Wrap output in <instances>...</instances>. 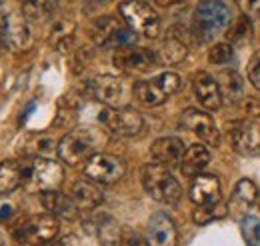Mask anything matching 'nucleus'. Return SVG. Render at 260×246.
Listing matches in <instances>:
<instances>
[{
  "label": "nucleus",
  "instance_id": "nucleus-12",
  "mask_svg": "<svg viewBox=\"0 0 260 246\" xmlns=\"http://www.w3.org/2000/svg\"><path fill=\"white\" fill-rule=\"evenodd\" d=\"M114 66L122 72H128V74H138V72H148L150 68H154L158 64L156 58V52L150 50V48H144V46H124V48H118L114 52Z\"/></svg>",
  "mask_w": 260,
  "mask_h": 246
},
{
  "label": "nucleus",
  "instance_id": "nucleus-35",
  "mask_svg": "<svg viewBox=\"0 0 260 246\" xmlns=\"http://www.w3.org/2000/svg\"><path fill=\"white\" fill-rule=\"evenodd\" d=\"M238 6L242 10V14H246V16L260 14V0H238Z\"/></svg>",
  "mask_w": 260,
  "mask_h": 246
},
{
  "label": "nucleus",
  "instance_id": "nucleus-41",
  "mask_svg": "<svg viewBox=\"0 0 260 246\" xmlns=\"http://www.w3.org/2000/svg\"><path fill=\"white\" fill-rule=\"evenodd\" d=\"M256 202H258V208H260V192H258V200H256Z\"/></svg>",
  "mask_w": 260,
  "mask_h": 246
},
{
  "label": "nucleus",
  "instance_id": "nucleus-7",
  "mask_svg": "<svg viewBox=\"0 0 260 246\" xmlns=\"http://www.w3.org/2000/svg\"><path fill=\"white\" fill-rule=\"evenodd\" d=\"M118 12L122 20L128 24L136 34L146 38H156L160 32V18L156 10L142 0H122L118 4Z\"/></svg>",
  "mask_w": 260,
  "mask_h": 246
},
{
  "label": "nucleus",
  "instance_id": "nucleus-39",
  "mask_svg": "<svg viewBox=\"0 0 260 246\" xmlns=\"http://www.w3.org/2000/svg\"><path fill=\"white\" fill-rule=\"evenodd\" d=\"M6 22H8V16H4V14L0 12V40H2V36H4V30H6Z\"/></svg>",
  "mask_w": 260,
  "mask_h": 246
},
{
  "label": "nucleus",
  "instance_id": "nucleus-26",
  "mask_svg": "<svg viewBox=\"0 0 260 246\" xmlns=\"http://www.w3.org/2000/svg\"><path fill=\"white\" fill-rule=\"evenodd\" d=\"M256 200H258L256 184L248 178H240L234 186V192H232V204H236L240 210H244V208L252 206Z\"/></svg>",
  "mask_w": 260,
  "mask_h": 246
},
{
  "label": "nucleus",
  "instance_id": "nucleus-18",
  "mask_svg": "<svg viewBox=\"0 0 260 246\" xmlns=\"http://www.w3.org/2000/svg\"><path fill=\"white\" fill-rule=\"evenodd\" d=\"M220 180L214 174H198L190 186V200L196 206H214L220 202Z\"/></svg>",
  "mask_w": 260,
  "mask_h": 246
},
{
  "label": "nucleus",
  "instance_id": "nucleus-4",
  "mask_svg": "<svg viewBox=\"0 0 260 246\" xmlns=\"http://www.w3.org/2000/svg\"><path fill=\"white\" fill-rule=\"evenodd\" d=\"M90 38L94 40V44L102 48H124L134 44L136 32L130 28L128 24L112 14L106 16H98L90 26Z\"/></svg>",
  "mask_w": 260,
  "mask_h": 246
},
{
  "label": "nucleus",
  "instance_id": "nucleus-16",
  "mask_svg": "<svg viewBox=\"0 0 260 246\" xmlns=\"http://www.w3.org/2000/svg\"><path fill=\"white\" fill-rule=\"evenodd\" d=\"M178 232L174 220L164 212L150 216L146 226V244L148 246H176Z\"/></svg>",
  "mask_w": 260,
  "mask_h": 246
},
{
  "label": "nucleus",
  "instance_id": "nucleus-10",
  "mask_svg": "<svg viewBox=\"0 0 260 246\" xmlns=\"http://www.w3.org/2000/svg\"><path fill=\"white\" fill-rule=\"evenodd\" d=\"M124 172H126L124 160L114 154L98 152L92 158H88L84 166V176L98 184H114L124 176Z\"/></svg>",
  "mask_w": 260,
  "mask_h": 246
},
{
  "label": "nucleus",
  "instance_id": "nucleus-40",
  "mask_svg": "<svg viewBox=\"0 0 260 246\" xmlns=\"http://www.w3.org/2000/svg\"><path fill=\"white\" fill-rule=\"evenodd\" d=\"M68 240L70 238H66V240H52V242H48V244L44 246H68Z\"/></svg>",
  "mask_w": 260,
  "mask_h": 246
},
{
  "label": "nucleus",
  "instance_id": "nucleus-28",
  "mask_svg": "<svg viewBox=\"0 0 260 246\" xmlns=\"http://www.w3.org/2000/svg\"><path fill=\"white\" fill-rule=\"evenodd\" d=\"M72 36H74V24L68 20H58L50 34V44L56 50H66L72 44Z\"/></svg>",
  "mask_w": 260,
  "mask_h": 246
},
{
  "label": "nucleus",
  "instance_id": "nucleus-9",
  "mask_svg": "<svg viewBox=\"0 0 260 246\" xmlns=\"http://www.w3.org/2000/svg\"><path fill=\"white\" fill-rule=\"evenodd\" d=\"M98 120L108 132H112L116 136H136L144 128V120H142L140 112H136L130 106H118V108L106 106L98 114Z\"/></svg>",
  "mask_w": 260,
  "mask_h": 246
},
{
  "label": "nucleus",
  "instance_id": "nucleus-2",
  "mask_svg": "<svg viewBox=\"0 0 260 246\" xmlns=\"http://www.w3.org/2000/svg\"><path fill=\"white\" fill-rule=\"evenodd\" d=\"M232 22V10L222 0H200L192 12V34L200 42L214 40Z\"/></svg>",
  "mask_w": 260,
  "mask_h": 246
},
{
  "label": "nucleus",
  "instance_id": "nucleus-15",
  "mask_svg": "<svg viewBox=\"0 0 260 246\" xmlns=\"http://www.w3.org/2000/svg\"><path fill=\"white\" fill-rule=\"evenodd\" d=\"M2 42L12 50V52H22L28 50L34 42V32L30 26V20L22 14H10L6 22V30L2 36Z\"/></svg>",
  "mask_w": 260,
  "mask_h": 246
},
{
  "label": "nucleus",
  "instance_id": "nucleus-14",
  "mask_svg": "<svg viewBox=\"0 0 260 246\" xmlns=\"http://www.w3.org/2000/svg\"><path fill=\"white\" fill-rule=\"evenodd\" d=\"M230 146L242 156L260 152V126L254 120H240L230 130Z\"/></svg>",
  "mask_w": 260,
  "mask_h": 246
},
{
  "label": "nucleus",
  "instance_id": "nucleus-34",
  "mask_svg": "<svg viewBox=\"0 0 260 246\" xmlns=\"http://www.w3.org/2000/svg\"><path fill=\"white\" fill-rule=\"evenodd\" d=\"M248 80L256 90H260V50L254 52V56L248 62Z\"/></svg>",
  "mask_w": 260,
  "mask_h": 246
},
{
  "label": "nucleus",
  "instance_id": "nucleus-37",
  "mask_svg": "<svg viewBox=\"0 0 260 246\" xmlns=\"http://www.w3.org/2000/svg\"><path fill=\"white\" fill-rule=\"evenodd\" d=\"M244 110L248 112L250 118H260V102L258 100H246V102H244Z\"/></svg>",
  "mask_w": 260,
  "mask_h": 246
},
{
  "label": "nucleus",
  "instance_id": "nucleus-36",
  "mask_svg": "<svg viewBox=\"0 0 260 246\" xmlns=\"http://www.w3.org/2000/svg\"><path fill=\"white\" fill-rule=\"evenodd\" d=\"M120 246H148L146 244V240H142L136 232H122V238H120Z\"/></svg>",
  "mask_w": 260,
  "mask_h": 246
},
{
  "label": "nucleus",
  "instance_id": "nucleus-13",
  "mask_svg": "<svg viewBox=\"0 0 260 246\" xmlns=\"http://www.w3.org/2000/svg\"><path fill=\"white\" fill-rule=\"evenodd\" d=\"M180 124L186 130H190L192 134H196L204 144L218 146L220 134H218V128H216V124H214L212 116L208 112H202V110H196V108H188V110L182 112Z\"/></svg>",
  "mask_w": 260,
  "mask_h": 246
},
{
  "label": "nucleus",
  "instance_id": "nucleus-22",
  "mask_svg": "<svg viewBox=\"0 0 260 246\" xmlns=\"http://www.w3.org/2000/svg\"><path fill=\"white\" fill-rule=\"evenodd\" d=\"M40 202L42 206L54 216H60V218H76L78 216V206L74 204V200L70 198V194H62L58 190H46V192H40Z\"/></svg>",
  "mask_w": 260,
  "mask_h": 246
},
{
  "label": "nucleus",
  "instance_id": "nucleus-17",
  "mask_svg": "<svg viewBox=\"0 0 260 246\" xmlns=\"http://www.w3.org/2000/svg\"><path fill=\"white\" fill-rule=\"evenodd\" d=\"M184 142L176 136H164L152 142L150 146V156L156 164H162L166 168L180 166V160L184 156Z\"/></svg>",
  "mask_w": 260,
  "mask_h": 246
},
{
  "label": "nucleus",
  "instance_id": "nucleus-20",
  "mask_svg": "<svg viewBox=\"0 0 260 246\" xmlns=\"http://www.w3.org/2000/svg\"><path fill=\"white\" fill-rule=\"evenodd\" d=\"M26 164H28V158L0 162V194H10L18 186H24Z\"/></svg>",
  "mask_w": 260,
  "mask_h": 246
},
{
  "label": "nucleus",
  "instance_id": "nucleus-29",
  "mask_svg": "<svg viewBox=\"0 0 260 246\" xmlns=\"http://www.w3.org/2000/svg\"><path fill=\"white\" fill-rule=\"evenodd\" d=\"M250 34H252L250 16L240 14V16L226 28V40L228 42H240V40H244V38L250 36Z\"/></svg>",
  "mask_w": 260,
  "mask_h": 246
},
{
  "label": "nucleus",
  "instance_id": "nucleus-33",
  "mask_svg": "<svg viewBox=\"0 0 260 246\" xmlns=\"http://www.w3.org/2000/svg\"><path fill=\"white\" fill-rule=\"evenodd\" d=\"M214 208H216V204H214V206H198L194 210V216H192L196 224H206L208 220H212V218H216V216L226 214V212H216Z\"/></svg>",
  "mask_w": 260,
  "mask_h": 246
},
{
  "label": "nucleus",
  "instance_id": "nucleus-32",
  "mask_svg": "<svg viewBox=\"0 0 260 246\" xmlns=\"http://www.w3.org/2000/svg\"><path fill=\"white\" fill-rule=\"evenodd\" d=\"M242 234L248 246H260V218L258 216H244L242 220Z\"/></svg>",
  "mask_w": 260,
  "mask_h": 246
},
{
  "label": "nucleus",
  "instance_id": "nucleus-21",
  "mask_svg": "<svg viewBox=\"0 0 260 246\" xmlns=\"http://www.w3.org/2000/svg\"><path fill=\"white\" fill-rule=\"evenodd\" d=\"M70 198L78 206V210H94L102 204L104 194L92 180H78L70 188Z\"/></svg>",
  "mask_w": 260,
  "mask_h": 246
},
{
  "label": "nucleus",
  "instance_id": "nucleus-30",
  "mask_svg": "<svg viewBox=\"0 0 260 246\" xmlns=\"http://www.w3.org/2000/svg\"><path fill=\"white\" fill-rule=\"evenodd\" d=\"M98 236H100V244L102 246H120L122 232L116 226V222H112L110 218L98 224Z\"/></svg>",
  "mask_w": 260,
  "mask_h": 246
},
{
  "label": "nucleus",
  "instance_id": "nucleus-27",
  "mask_svg": "<svg viewBox=\"0 0 260 246\" xmlns=\"http://www.w3.org/2000/svg\"><path fill=\"white\" fill-rule=\"evenodd\" d=\"M56 2L58 0H20V6H22V14L30 20H44L46 16L52 14V10L56 8Z\"/></svg>",
  "mask_w": 260,
  "mask_h": 246
},
{
  "label": "nucleus",
  "instance_id": "nucleus-19",
  "mask_svg": "<svg viewBox=\"0 0 260 246\" xmlns=\"http://www.w3.org/2000/svg\"><path fill=\"white\" fill-rule=\"evenodd\" d=\"M192 86H194L196 100L202 104V108H206V110H218L222 106L220 86L214 80V76H210L208 72H198L194 76Z\"/></svg>",
  "mask_w": 260,
  "mask_h": 246
},
{
  "label": "nucleus",
  "instance_id": "nucleus-6",
  "mask_svg": "<svg viewBox=\"0 0 260 246\" xmlns=\"http://www.w3.org/2000/svg\"><path fill=\"white\" fill-rule=\"evenodd\" d=\"M60 224H58V216L50 214H36L30 216L26 220H22L20 224H16L14 228V236L18 242L28 246H44L52 242L58 236Z\"/></svg>",
  "mask_w": 260,
  "mask_h": 246
},
{
  "label": "nucleus",
  "instance_id": "nucleus-24",
  "mask_svg": "<svg viewBox=\"0 0 260 246\" xmlns=\"http://www.w3.org/2000/svg\"><path fill=\"white\" fill-rule=\"evenodd\" d=\"M188 54V48L182 40H178L176 36H168L166 40H162V44L158 46L156 50V58L158 64L164 66H174V64H180V62L186 58Z\"/></svg>",
  "mask_w": 260,
  "mask_h": 246
},
{
  "label": "nucleus",
  "instance_id": "nucleus-8",
  "mask_svg": "<svg viewBox=\"0 0 260 246\" xmlns=\"http://www.w3.org/2000/svg\"><path fill=\"white\" fill-rule=\"evenodd\" d=\"M26 180L24 186L32 188L36 192L46 190H58V186L64 180V170L56 160H50L46 156H26Z\"/></svg>",
  "mask_w": 260,
  "mask_h": 246
},
{
  "label": "nucleus",
  "instance_id": "nucleus-38",
  "mask_svg": "<svg viewBox=\"0 0 260 246\" xmlns=\"http://www.w3.org/2000/svg\"><path fill=\"white\" fill-rule=\"evenodd\" d=\"M160 6H176V4H184L188 0H156Z\"/></svg>",
  "mask_w": 260,
  "mask_h": 246
},
{
  "label": "nucleus",
  "instance_id": "nucleus-5",
  "mask_svg": "<svg viewBox=\"0 0 260 246\" xmlns=\"http://www.w3.org/2000/svg\"><path fill=\"white\" fill-rule=\"evenodd\" d=\"M180 76L172 70H166L162 74L150 78V80H138L132 86V94L136 96L138 102H142L144 106H158L166 102L168 96L180 90Z\"/></svg>",
  "mask_w": 260,
  "mask_h": 246
},
{
  "label": "nucleus",
  "instance_id": "nucleus-23",
  "mask_svg": "<svg viewBox=\"0 0 260 246\" xmlns=\"http://www.w3.org/2000/svg\"><path fill=\"white\" fill-rule=\"evenodd\" d=\"M210 164V150L206 144L202 142H196V144H190L186 150H184V156L180 160V172L184 176H198L202 174V170Z\"/></svg>",
  "mask_w": 260,
  "mask_h": 246
},
{
  "label": "nucleus",
  "instance_id": "nucleus-11",
  "mask_svg": "<svg viewBox=\"0 0 260 246\" xmlns=\"http://www.w3.org/2000/svg\"><path fill=\"white\" fill-rule=\"evenodd\" d=\"M86 93L90 94L94 100L106 104V106H112V108H118V106H124L126 102V94L128 88L124 84L122 78L118 76H110V74H102V76H94L86 82Z\"/></svg>",
  "mask_w": 260,
  "mask_h": 246
},
{
  "label": "nucleus",
  "instance_id": "nucleus-31",
  "mask_svg": "<svg viewBox=\"0 0 260 246\" xmlns=\"http://www.w3.org/2000/svg\"><path fill=\"white\" fill-rule=\"evenodd\" d=\"M232 58H234V50H232L230 42H218L208 52V60L216 66H226L232 62Z\"/></svg>",
  "mask_w": 260,
  "mask_h": 246
},
{
  "label": "nucleus",
  "instance_id": "nucleus-3",
  "mask_svg": "<svg viewBox=\"0 0 260 246\" xmlns=\"http://www.w3.org/2000/svg\"><path fill=\"white\" fill-rule=\"evenodd\" d=\"M140 180H142L144 190L148 192V196L158 200V202H162V204L174 206L182 198L180 182L170 174V170L162 164H156V162L144 164L142 170H140Z\"/></svg>",
  "mask_w": 260,
  "mask_h": 246
},
{
  "label": "nucleus",
  "instance_id": "nucleus-1",
  "mask_svg": "<svg viewBox=\"0 0 260 246\" xmlns=\"http://www.w3.org/2000/svg\"><path fill=\"white\" fill-rule=\"evenodd\" d=\"M102 142H104V134L94 126L74 128L66 136H62V140L58 142V146H56L58 158L68 166H76L98 154V148L102 146Z\"/></svg>",
  "mask_w": 260,
  "mask_h": 246
},
{
  "label": "nucleus",
  "instance_id": "nucleus-25",
  "mask_svg": "<svg viewBox=\"0 0 260 246\" xmlns=\"http://www.w3.org/2000/svg\"><path fill=\"white\" fill-rule=\"evenodd\" d=\"M218 86L222 93V100H226L230 104L240 102L244 96V80L236 70H222L218 76Z\"/></svg>",
  "mask_w": 260,
  "mask_h": 246
}]
</instances>
